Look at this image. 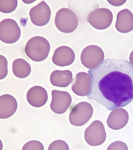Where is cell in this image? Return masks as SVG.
<instances>
[{
	"mask_svg": "<svg viewBox=\"0 0 133 150\" xmlns=\"http://www.w3.org/2000/svg\"><path fill=\"white\" fill-rule=\"evenodd\" d=\"M113 19L112 12L106 8H99L90 12L88 22L95 29L104 30L111 25Z\"/></svg>",
	"mask_w": 133,
	"mask_h": 150,
	"instance_id": "obj_6",
	"label": "cell"
},
{
	"mask_svg": "<svg viewBox=\"0 0 133 150\" xmlns=\"http://www.w3.org/2000/svg\"><path fill=\"white\" fill-rule=\"evenodd\" d=\"M85 139L89 146H98L104 142L106 139V133L102 122L95 120L86 129Z\"/></svg>",
	"mask_w": 133,
	"mask_h": 150,
	"instance_id": "obj_7",
	"label": "cell"
},
{
	"mask_svg": "<svg viewBox=\"0 0 133 150\" xmlns=\"http://www.w3.org/2000/svg\"><path fill=\"white\" fill-rule=\"evenodd\" d=\"M22 150H44V146L40 141L32 140L25 144Z\"/></svg>",
	"mask_w": 133,
	"mask_h": 150,
	"instance_id": "obj_21",
	"label": "cell"
},
{
	"mask_svg": "<svg viewBox=\"0 0 133 150\" xmlns=\"http://www.w3.org/2000/svg\"><path fill=\"white\" fill-rule=\"evenodd\" d=\"M29 16L34 25L42 27L47 25L50 20L51 11L49 5L45 1H42L29 11Z\"/></svg>",
	"mask_w": 133,
	"mask_h": 150,
	"instance_id": "obj_9",
	"label": "cell"
},
{
	"mask_svg": "<svg viewBox=\"0 0 133 150\" xmlns=\"http://www.w3.org/2000/svg\"><path fill=\"white\" fill-rule=\"evenodd\" d=\"M104 52L100 47L90 45L83 49L80 60L85 67L93 69L104 61Z\"/></svg>",
	"mask_w": 133,
	"mask_h": 150,
	"instance_id": "obj_5",
	"label": "cell"
},
{
	"mask_svg": "<svg viewBox=\"0 0 133 150\" xmlns=\"http://www.w3.org/2000/svg\"><path fill=\"white\" fill-rule=\"evenodd\" d=\"M93 113V109L90 104L88 102H80L72 109L69 121L73 126H83L90 120Z\"/></svg>",
	"mask_w": 133,
	"mask_h": 150,
	"instance_id": "obj_4",
	"label": "cell"
},
{
	"mask_svg": "<svg viewBox=\"0 0 133 150\" xmlns=\"http://www.w3.org/2000/svg\"><path fill=\"white\" fill-rule=\"evenodd\" d=\"M52 99L50 104L51 109L56 114H63L71 105L72 97L65 91L54 90L52 91Z\"/></svg>",
	"mask_w": 133,
	"mask_h": 150,
	"instance_id": "obj_10",
	"label": "cell"
},
{
	"mask_svg": "<svg viewBox=\"0 0 133 150\" xmlns=\"http://www.w3.org/2000/svg\"><path fill=\"white\" fill-rule=\"evenodd\" d=\"M116 28L118 32L127 33L133 30V14L128 9H123L117 14Z\"/></svg>",
	"mask_w": 133,
	"mask_h": 150,
	"instance_id": "obj_16",
	"label": "cell"
},
{
	"mask_svg": "<svg viewBox=\"0 0 133 150\" xmlns=\"http://www.w3.org/2000/svg\"><path fill=\"white\" fill-rule=\"evenodd\" d=\"M21 30L15 20L5 19L0 22V40L6 44H13L19 40Z\"/></svg>",
	"mask_w": 133,
	"mask_h": 150,
	"instance_id": "obj_8",
	"label": "cell"
},
{
	"mask_svg": "<svg viewBox=\"0 0 133 150\" xmlns=\"http://www.w3.org/2000/svg\"><path fill=\"white\" fill-rule=\"evenodd\" d=\"M17 5V1H1L0 11L3 13H10L16 9Z\"/></svg>",
	"mask_w": 133,
	"mask_h": 150,
	"instance_id": "obj_19",
	"label": "cell"
},
{
	"mask_svg": "<svg viewBox=\"0 0 133 150\" xmlns=\"http://www.w3.org/2000/svg\"><path fill=\"white\" fill-rule=\"evenodd\" d=\"M29 104L35 107H41L47 103L48 95L45 88L40 86H34L29 90L27 95Z\"/></svg>",
	"mask_w": 133,
	"mask_h": 150,
	"instance_id": "obj_14",
	"label": "cell"
},
{
	"mask_svg": "<svg viewBox=\"0 0 133 150\" xmlns=\"http://www.w3.org/2000/svg\"><path fill=\"white\" fill-rule=\"evenodd\" d=\"M129 59H130V61L131 64L133 66V51H132V52L130 54Z\"/></svg>",
	"mask_w": 133,
	"mask_h": 150,
	"instance_id": "obj_25",
	"label": "cell"
},
{
	"mask_svg": "<svg viewBox=\"0 0 133 150\" xmlns=\"http://www.w3.org/2000/svg\"><path fill=\"white\" fill-rule=\"evenodd\" d=\"M55 23L59 31L63 33H70L78 28V20L76 13L71 9L62 8L56 14Z\"/></svg>",
	"mask_w": 133,
	"mask_h": 150,
	"instance_id": "obj_3",
	"label": "cell"
},
{
	"mask_svg": "<svg viewBox=\"0 0 133 150\" xmlns=\"http://www.w3.org/2000/svg\"><path fill=\"white\" fill-rule=\"evenodd\" d=\"M13 72L17 77L25 78L31 73V67L24 59H17L13 63Z\"/></svg>",
	"mask_w": 133,
	"mask_h": 150,
	"instance_id": "obj_18",
	"label": "cell"
},
{
	"mask_svg": "<svg viewBox=\"0 0 133 150\" xmlns=\"http://www.w3.org/2000/svg\"><path fill=\"white\" fill-rule=\"evenodd\" d=\"M1 61V73H0V79L2 80L6 77L8 74L7 68V61L6 59L3 55H0Z\"/></svg>",
	"mask_w": 133,
	"mask_h": 150,
	"instance_id": "obj_22",
	"label": "cell"
},
{
	"mask_svg": "<svg viewBox=\"0 0 133 150\" xmlns=\"http://www.w3.org/2000/svg\"><path fill=\"white\" fill-rule=\"evenodd\" d=\"M108 2L113 6H120V5H122L123 3L125 2L126 1H108Z\"/></svg>",
	"mask_w": 133,
	"mask_h": 150,
	"instance_id": "obj_24",
	"label": "cell"
},
{
	"mask_svg": "<svg viewBox=\"0 0 133 150\" xmlns=\"http://www.w3.org/2000/svg\"><path fill=\"white\" fill-rule=\"evenodd\" d=\"M73 81L72 73L69 70L53 71L50 76L51 84L60 88H66Z\"/></svg>",
	"mask_w": 133,
	"mask_h": 150,
	"instance_id": "obj_17",
	"label": "cell"
},
{
	"mask_svg": "<svg viewBox=\"0 0 133 150\" xmlns=\"http://www.w3.org/2000/svg\"><path fill=\"white\" fill-rule=\"evenodd\" d=\"M50 48V44L47 39L41 36H35L27 42L25 52L32 60L41 62L48 57Z\"/></svg>",
	"mask_w": 133,
	"mask_h": 150,
	"instance_id": "obj_2",
	"label": "cell"
},
{
	"mask_svg": "<svg viewBox=\"0 0 133 150\" xmlns=\"http://www.w3.org/2000/svg\"><path fill=\"white\" fill-rule=\"evenodd\" d=\"M107 150H128L127 144L122 141H115L109 146Z\"/></svg>",
	"mask_w": 133,
	"mask_h": 150,
	"instance_id": "obj_23",
	"label": "cell"
},
{
	"mask_svg": "<svg viewBox=\"0 0 133 150\" xmlns=\"http://www.w3.org/2000/svg\"></svg>",
	"mask_w": 133,
	"mask_h": 150,
	"instance_id": "obj_26",
	"label": "cell"
},
{
	"mask_svg": "<svg viewBox=\"0 0 133 150\" xmlns=\"http://www.w3.org/2000/svg\"><path fill=\"white\" fill-rule=\"evenodd\" d=\"M18 108V103L15 97L9 94L0 97V118L7 119L13 116Z\"/></svg>",
	"mask_w": 133,
	"mask_h": 150,
	"instance_id": "obj_15",
	"label": "cell"
},
{
	"mask_svg": "<svg viewBox=\"0 0 133 150\" xmlns=\"http://www.w3.org/2000/svg\"><path fill=\"white\" fill-rule=\"evenodd\" d=\"M91 83L90 75L85 72H80L73 79L72 90L80 96H85L88 94Z\"/></svg>",
	"mask_w": 133,
	"mask_h": 150,
	"instance_id": "obj_12",
	"label": "cell"
},
{
	"mask_svg": "<svg viewBox=\"0 0 133 150\" xmlns=\"http://www.w3.org/2000/svg\"><path fill=\"white\" fill-rule=\"evenodd\" d=\"M129 120V115L126 110L121 108L113 109L109 115L107 124L113 130H119L126 126Z\"/></svg>",
	"mask_w": 133,
	"mask_h": 150,
	"instance_id": "obj_11",
	"label": "cell"
},
{
	"mask_svg": "<svg viewBox=\"0 0 133 150\" xmlns=\"http://www.w3.org/2000/svg\"><path fill=\"white\" fill-rule=\"evenodd\" d=\"M88 73L91 78L89 99L108 110L131 103L133 99V66L127 60L106 59Z\"/></svg>",
	"mask_w": 133,
	"mask_h": 150,
	"instance_id": "obj_1",
	"label": "cell"
},
{
	"mask_svg": "<svg viewBox=\"0 0 133 150\" xmlns=\"http://www.w3.org/2000/svg\"><path fill=\"white\" fill-rule=\"evenodd\" d=\"M76 58L75 53L69 47L60 46L56 49L52 57L54 64L60 67L69 66L73 63Z\"/></svg>",
	"mask_w": 133,
	"mask_h": 150,
	"instance_id": "obj_13",
	"label": "cell"
},
{
	"mask_svg": "<svg viewBox=\"0 0 133 150\" xmlns=\"http://www.w3.org/2000/svg\"><path fill=\"white\" fill-rule=\"evenodd\" d=\"M48 150H69V146L65 141L57 140L54 141L49 146Z\"/></svg>",
	"mask_w": 133,
	"mask_h": 150,
	"instance_id": "obj_20",
	"label": "cell"
}]
</instances>
